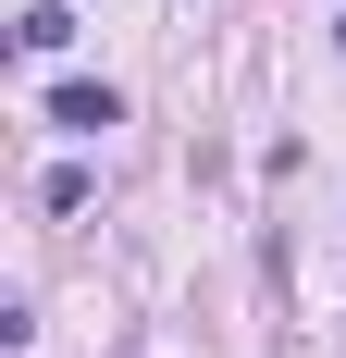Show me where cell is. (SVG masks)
Returning a JSON list of instances; mask_svg holds the SVG:
<instances>
[{"mask_svg": "<svg viewBox=\"0 0 346 358\" xmlns=\"http://www.w3.org/2000/svg\"><path fill=\"white\" fill-rule=\"evenodd\" d=\"M50 124H74V136H99V124H124V99H111V87H50Z\"/></svg>", "mask_w": 346, "mask_h": 358, "instance_id": "cell-1", "label": "cell"}]
</instances>
